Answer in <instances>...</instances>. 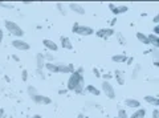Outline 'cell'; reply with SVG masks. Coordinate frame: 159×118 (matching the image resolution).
Wrapping results in <instances>:
<instances>
[{
    "instance_id": "cell-3",
    "label": "cell",
    "mask_w": 159,
    "mask_h": 118,
    "mask_svg": "<svg viewBox=\"0 0 159 118\" xmlns=\"http://www.w3.org/2000/svg\"><path fill=\"white\" fill-rule=\"evenodd\" d=\"M72 32L80 35V36H90V35L94 33V29L92 27H88V25H81L78 23H74L72 27Z\"/></svg>"
},
{
    "instance_id": "cell-30",
    "label": "cell",
    "mask_w": 159,
    "mask_h": 118,
    "mask_svg": "<svg viewBox=\"0 0 159 118\" xmlns=\"http://www.w3.org/2000/svg\"><path fill=\"white\" fill-rule=\"evenodd\" d=\"M21 78H23V81L28 80V71H25V69H24V71L21 72Z\"/></svg>"
},
{
    "instance_id": "cell-24",
    "label": "cell",
    "mask_w": 159,
    "mask_h": 118,
    "mask_svg": "<svg viewBox=\"0 0 159 118\" xmlns=\"http://www.w3.org/2000/svg\"><path fill=\"white\" fill-rule=\"evenodd\" d=\"M26 92H28V96H29L31 98L35 97L36 94H39V93H37V89L35 88V86H31V85L28 86V89H26Z\"/></svg>"
},
{
    "instance_id": "cell-23",
    "label": "cell",
    "mask_w": 159,
    "mask_h": 118,
    "mask_svg": "<svg viewBox=\"0 0 159 118\" xmlns=\"http://www.w3.org/2000/svg\"><path fill=\"white\" fill-rule=\"evenodd\" d=\"M116 80H117V82L119 85H123L125 84V78H123V74H122V71H116Z\"/></svg>"
},
{
    "instance_id": "cell-1",
    "label": "cell",
    "mask_w": 159,
    "mask_h": 118,
    "mask_svg": "<svg viewBox=\"0 0 159 118\" xmlns=\"http://www.w3.org/2000/svg\"><path fill=\"white\" fill-rule=\"evenodd\" d=\"M4 27H6V29H7L11 35H13V36H16V37H23V36H24V31L21 29L20 25L16 24L15 21H12V20H6V21H4Z\"/></svg>"
},
{
    "instance_id": "cell-19",
    "label": "cell",
    "mask_w": 159,
    "mask_h": 118,
    "mask_svg": "<svg viewBox=\"0 0 159 118\" xmlns=\"http://www.w3.org/2000/svg\"><path fill=\"white\" fill-rule=\"evenodd\" d=\"M85 90L88 92V93H90V94H93V96H100L101 94V92H100V89H97L94 85H88L86 88H85Z\"/></svg>"
},
{
    "instance_id": "cell-29",
    "label": "cell",
    "mask_w": 159,
    "mask_h": 118,
    "mask_svg": "<svg viewBox=\"0 0 159 118\" xmlns=\"http://www.w3.org/2000/svg\"><path fill=\"white\" fill-rule=\"evenodd\" d=\"M56 7L59 8V11H60V14H61V15H66V11L64 10V6H63L61 3H57V4H56Z\"/></svg>"
},
{
    "instance_id": "cell-26",
    "label": "cell",
    "mask_w": 159,
    "mask_h": 118,
    "mask_svg": "<svg viewBox=\"0 0 159 118\" xmlns=\"http://www.w3.org/2000/svg\"><path fill=\"white\" fill-rule=\"evenodd\" d=\"M44 57H45V61L48 60L49 63H55V61H56V57H55V55H53V53H45V55H44Z\"/></svg>"
},
{
    "instance_id": "cell-37",
    "label": "cell",
    "mask_w": 159,
    "mask_h": 118,
    "mask_svg": "<svg viewBox=\"0 0 159 118\" xmlns=\"http://www.w3.org/2000/svg\"><path fill=\"white\" fill-rule=\"evenodd\" d=\"M12 59H13V60H15V61H20V59H19V57H17V56H16V55H12Z\"/></svg>"
},
{
    "instance_id": "cell-5",
    "label": "cell",
    "mask_w": 159,
    "mask_h": 118,
    "mask_svg": "<svg viewBox=\"0 0 159 118\" xmlns=\"http://www.w3.org/2000/svg\"><path fill=\"white\" fill-rule=\"evenodd\" d=\"M33 102L37 104V105H49L52 104V100L49 97H47V96H41V94H36L35 97H32Z\"/></svg>"
},
{
    "instance_id": "cell-38",
    "label": "cell",
    "mask_w": 159,
    "mask_h": 118,
    "mask_svg": "<svg viewBox=\"0 0 159 118\" xmlns=\"http://www.w3.org/2000/svg\"><path fill=\"white\" fill-rule=\"evenodd\" d=\"M4 116V109H0V118H3Z\"/></svg>"
},
{
    "instance_id": "cell-2",
    "label": "cell",
    "mask_w": 159,
    "mask_h": 118,
    "mask_svg": "<svg viewBox=\"0 0 159 118\" xmlns=\"http://www.w3.org/2000/svg\"><path fill=\"white\" fill-rule=\"evenodd\" d=\"M84 81H85V80H84L82 74L78 73L77 71H74L72 74H70V77H69V80H68V90H74Z\"/></svg>"
},
{
    "instance_id": "cell-4",
    "label": "cell",
    "mask_w": 159,
    "mask_h": 118,
    "mask_svg": "<svg viewBox=\"0 0 159 118\" xmlns=\"http://www.w3.org/2000/svg\"><path fill=\"white\" fill-rule=\"evenodd\" d=\"M101 88H102V92L105 93V96L110 100H114L116 98V90H114L113 85L110 84L109 81H104L102 84H101Z\"/></svg>"
},
{
    "instance_id": "cell-27",
    "label": "cell",
    "mask_w": 159,
    "mask_h": 118,
    "mask_svg": "<svg viewBox=\"0 0 159 118\" xmlns=\"http://www.w3.org/2000/svg\"><path fill=\"white\" fill-rule=\"evenodd\" d=\"M0 7H2V8H6V10H12V8H13V4L6 3V2H0Z\"/></svg>"
},
{
    "instance_id": "cell-17",
    "label": "cell",
    "mask_w": 159,
    "mask_h": 118,
    "mask_svg": "<svg viewBox=\"0 0 159 118\" xmlns=\"http://www.w3.org/2000/svg\"><path fill=\"white\" fill-rule=\"evenodd\" d=\"M137 39L142 43V44H146V45H150L149 44V39H147V35H145V33H142V32H137Z\"/></svg>"
},
{
    "instance_id": "cell-11",
    "label": "cell",
    "mask_w": 159,
    "mask_h": 118,
    "mask_svg": "<svg viewBox=\"0 0 159 118\" xmlns=\"http://www.w3.org/2000/svg\"><path fill=\"white\" fill-rule=\"evenodd\" d=\"M69 8H70V11L76 12V14H78V15H85V8H84L82 6H80V4H77V3H70Z\"/></svg>"
},
{
    "instance_id": "cell-35",
    "label": "cell",
    "mask_w": 159,
    "mask_h": 118,
    "mask_svg": "<svg viewBox=\"0 0 159 118\" xmlns=\"http://www.w3.org/2000/svg\"><path fill=\"white\" fill-rule=\"evenodd\" d=\"M3 39H4V33H3V29H0V44L3 43Z\"/></svg>"
},
{
    "instance_id": "cell-21",
    "label": "cell",
    "mask_w": 159,
    "mask_h": 118,
    "mask_svg": "<svg viewBox=\"0 0 159 118\" xmlns=\"http://www.w3.org/2000/svg\"><path fill=\"white\" fill-rule=\"evenodd\" d=\"M44 68L47 69L48 72H52V73H57V65L55 63H45Z\"/></svg>"
},
{
    "instance_id": "cell-16",
    "label": "cell",
    "mask_w": 159,
    "mask_h": 118,
    "mask_svg": "<svg viewBox=\"0 0 159 118\" xmlns=\"http://www.w3.org/2000/svg\"><path fill=\"white\" fill-rule=\"evenodd\" d=\"M145 116H146V110L139 108V109H137V112L132 113L129 118H145Z\"/></svg>"
},
{
    "instance_id": "cell-13",
    "label": "cell",
    "mask_w": 159,
    "mask_h": 118,
    "mask_svg": "<svg viewBox=\"0 0 159 118\" xmlns=\"http://www.w3.org/2000/svg\"><path fill=\"white\" fill-rule=\"evenodd\" d=\"M44 65H45V57H44L43 53H37L36 55V67L39 71H43Z\"/></svg>"
},
{
    "instance_id": "cell-25",
    "label": "cell",
    "mask_w": 159,
    "mask_h": 118,
    "mask_svg": "<svg viewBox=\"0 0 159 118\" xmlns=\"http://www.w3.org/2000/svg\"><path fill=\"white\" fill-rule=\"evenodd\" d=\"M74 92H76L77 94H82L84 92H85V81H84V82H81V84H80V85L77 86L76 89H74Z\"/></svg>"
},
{
    "instance_id": "cell-18",
    "label": "cell",
    "mask_w": 159,
    "mask_h": 118,
    "mask_svg": "<svg viewBox=\"0 0 159 118\" xmlns=\"http://www.w3.org/2000/svg\"><path fill=\"white\" fill-rule=\"evenodd\" d=\"M145 101L147 104H150V105H154V106H158L159 105V100L157 97H154V96H146Z\"/></svg>"
},
{
    "instance_id": "cell-36",
    "label": "cell",
    "mask_w": 159,
    "mask_h": 118,
    "mask_svg": "<svg viewBox=\"0 0 159 118\" xmlns=\"http://www.w3.org/2000/svg\"><path fill=\"white\" fill-rule=\"evenodd\" d=\"M154 23H155V25H158V23H159V15H155V17H154Z\"/></svg>"
},
{
    "instance_id": "cell-40",
    "label": "cell",
    "mask_w": 159,
    "mask_h": 118,
    "mask_svg": "<svg viewBox=\"0 0 159 118\" xmlns=\"http://www.w3.org/2000/svg\"><path fill=\"white\" fill-rule=\"evenodd\" d=\"M117 23V19H114V20H112V25H114V24H116Z\"/></svg>"
},
{
    "instance_id": "cell-32",
    "label": "cell",
    "mask_w": 159,
    "mask_h": 118,
    "mask_svg": "<svg viewBox=\"0 0 159 118\" xmlns=\"http://www.w3.org/2000/svg\"><path fill=\"white\" fill-rule=\"evenodd\" d=\"M117 36H118V39H119V43H121V44H125V39H123V36H122V35L121 33H117Z\"/></svg>"
},
{
    "instance_id": "cell-42",
    "label": "cell",
    "mask_w": 159,
    "mask_h": 118,
    "mask_svg": "<svg viewBox=\"0 0 159 118\" xmlns=\"http://www.w3.org/2000/svg\"><path fill=\"white\" fill-rule=\"evenodd\" d=\"M116 118H118V117H116Z\"/></svg>"
},
{
    "instance_id": "cell-31",
    "label": "cell",
    "mask_w": 159,
    "mask_h": 118,
    "mask_svg": "<svg viewBox=\"0 0 159 118\" xmlns=\"http://www.w3.org/2000/svg\"><path fill=\"white\" fill-rule=\"evenodd\" d=\"M36 73H37V76H39L40 78H43V80H44V78H45V73H44L43 71H39V69H37Z\"/></svg>"
},
{
    "instance_id": "cell-20",
    "label": "cell",
    "mask_w": 159,
    "mask_h": 118,
    "mask_svg": "<svg viewBox=\"0 0 159 118\" xmlns=\"http://www.w3.org/2000/svg\"><path fill=\"white\" fill-rule=\"evenodd\" d=\"M141 71H142V65L141 64H137L134 67V71H132V74H131V78L132 80H137L138 78V76L141 74Z\"/></svg>"
},
{
    "instance_id": "cell-8",
    "label": "cell",
    "mask_w": 159,
    "mask_h": 118,
    "mask_svg": "<svg viewBox=\"0 0 159 118\" xmlns=\"http://www.w3.org/2000/svg\"><path fill=\"white\" fill-rule=\"evenodd\" d=\"M57 65V73H70L72 74L74 72V68L73 65H66V64H56Z\"/></svg>"
},
{
    "instance_id": "cell-28",
    "label": "cell",
    "mask_w": 159,
    "mask_h": 118,
    "mask_svg": "<svg viewBox=\"0 0 159 118\" xmlns=\"http://www.w3.org/2000/svg\"><path fill=\"white\" fill-rule=\"evenodd\" d=\"M117 117H118V118H127V113H126V110H123V109H119Z\"/></svg>"
},
{
    "instance_id": "cell-12",
    "label": "cell",
    "mask_w": 159,
    "mask_h": 118,
    "mask_svg": "<svg viewBox=\"0 0 159 118\" xmlns=\"http://www.w3.org/2000/svg\"><path fill=\"white\" fill-rule=\"evenodd\" d=\"M125 105L127 108H131V109H139L141 108V102L135 98H126Z\"/></svg>"
},
{
    "instance_id": "cell-22",
    "label": "cell",
    "mask_w": 159,
    "mask_h": 118,
    "mask_svg": "<svg viewBox=\"0 0 159 118\" xmlns=\"http://www.w3.org/2000/svg\"><path fill=\"white\" fill-rule=\"evenodd\" d=\"M112 60L114 61V63H126L127 57L125 55H114L112 57Z\"/></svg>"
},
{
    "instance_id": "cell-15",
    "label": "cell",
    "mask_w": 159,
    "mask_h": 118,
    "mask_svg": "<svg viewBox=\"0 0 159 118\" xmlns=\"http://www.w3.org/2000/svg\"><path fill=\"white\" fill-rule=\"evenodd\" d=\"M147 39H149V44H151L157 49V48L159 47V37L155 36V35H153V33H150L147 36Z\"/></svg>"
},
{
    "instance_id": "cell-41",
    "label": "cell",
    "mask_w": 159,
    "mask_h": 118,
    "mask_svg": "<svg viewBox=\"0 0 159 118\" xmlns=\"http://www.w3.org/2000/svg\"><path fill=\"white\" fill-rule=\"evenodd\" d=\"M77 118H84V114H80V116H78Z\"/></svg>"
},
{
    "instance_id": "cell-14",
    "label": "cell",
    "mask_w": 159,
    "mask_h": 118,
    "mask_svg": "<svg viewBox=\"0 0 159 118\" xmlns=\"http://www.w3.org/2000/svg\"><path fill=\"white\" fill-rule=\"evenodd\" d=\"M61 47L64 48V49H73V44H72V41H70V39L69 37H66V36H63L61 37Z\"/></svg>"
},
{
    "instance_id": "cell-7",
    "label": "cell",
    "mask_w": 159,
    "mask_h": 118,
    "mask_svg": "<svg viewBox=\"0 0 159 118\" xmlns=\"http://www.w3.org/2000/svg\"><path fill=\"white\" fill-rule=\"evenodd\" d=\"M96 35L101 39H109L110 36L114 35V29L113 28H102V29H98L96 32Z\"/></svg>"
},
{
    "instance_id": "cell-39",
    "label": "cell",
    "mask_w": 159,
    "mask_h": 118,
    "mask_svg": "<svg viewBox=\"0 0 159 118\" xmlns=\"http://www.w3.org/2000/svg\"><path fill=\"white\" fill-rule=\"evenodd\" d=\"M93 72H94V74H96L97 77H100V73H98V71H97V69H94V71H93Z\"/></svg>"
},
{
    "instance_id": "cell-33",
    "label": "cell",
    "mask_w": 159,
    "mask_h": 118,
    "mask_svg": "<svg viewBox=\"0 0 159 118\" xmlns=\"http://www.w3.org/2000/svg\"><path fill=\"white\" fill-rule=\"evenodd\" d=\"M153 118H159V110L155 109V110L153 112Z\"/></svg>"
},
{
    "instance_id": "cell-9",
    "label": "cell",
    "mask_w": 159,
    "mask_h": 118,
    "mask_svg": "<svg viewBox=\"0 0 159 118\" xmlns=\"http://www.w3.org/2000/svg\"><path fill=\"white\" fill-rule=\"evenodd\" d=\"M109 7H110V11H112L114 15H121V14H125V12L129 11V7H126V6L116 7V6H114V4L110 3V4H109Z\"/></svg>"
},
{
    "instance_id": "cell-6",
    "label": "cell",
    "mask_w": 159,
    "mask_h": 118,
    "mask_svg": "<svg viewBox=\"0 0 159 118\" xmlns=\"http://www.w3.org/2000/svg\"><path fill=\"white\" fill-rule=\"evenodd\" d=\"M12 47L16 48L17 51H29V44L24 40H13L12 41Z\"/></svg>"
},
{
    "instance_id": "cell-34",
    "label": "cell",
    "mask_w": 159,
    "mask_h": 118,
    "mask_svg": "<svg viewBox=\"0 0 159 118\" xmlns=\"http://www.w3.org/2000/svg\"><path fill=\"white\" fill-rule=\"evenodd\" d=\"M158 33H159V25H155V27H154V33H153V35L158 36Z\"/></svg>"
},
{
    "instance_id": "cell-10",
    "label": "cell",
    "mask_w": 159,
    "mask_h": 118,
    "mask_svg": "<svg viewBox=\"0 0 159 118\" xmlns=\"http://www.w3.org/2000/svg\"><path fill=\"white\" fill-rule=\"evenodd\" d=\"M43 44H44V47H45L48 51H53V52L59 51V45H57L55 41L49 40V39H45V40H43Z\"/></svg>"
}]
</instances>
